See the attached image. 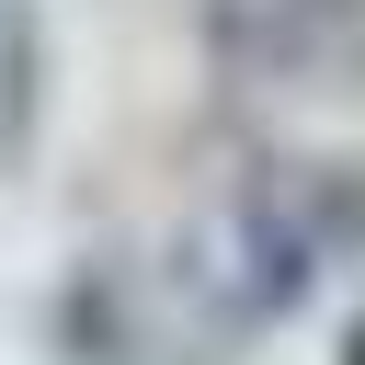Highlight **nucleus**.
Returning <instances> with one entry per match:
<instances>
[{
    "mask_svg": "<svg viewBox=\"0 0 365 365\" xmlns=\"http://www.w3.org/2000/svg\"><path fill=\"white\" fill-rule=\"evenodd\" d=\"M205 46L251 91L365 103V0H205Z\"/></svg>",
    "mask_w": 365,
    "mask_h": 365,
    "instance_id": "obj_1",
    "label": "nucleus"
},
{
    "mask_svg": "<svg viewBox=\"0 0 365 365\" xmlns=\"http://www.w3.org/2000/svg\"><path fill=\"white\" fill-rule=\"evenodd\" d=\"M354 217H365V205H354V182H331V171H274V182L251 194V262H262V297L308 285V274H319V251H331Z\"/></svg>",
    "mask_w": 365,
    "mask_h": 365,
    "instance_id": "obj_2",
    "label": "nucleus"
},
{
    "mask_svg": "<svg viewBox=\"0 0 365 365\" xmlns=\"http://www.w3.org/2000/svg\"><path fill=\"white\" fill-rule=\"evenodd\" d=\"M34 137V0H0V160Z\"/></svg>",
    "mask_w": 365,
    "mask_h": 365,
    "instance_id": "obj_3",
    "label": "nucleus"
}]
</instances>
